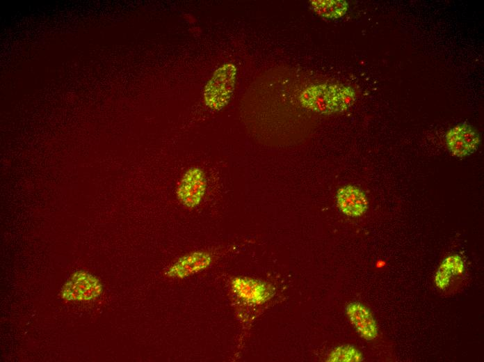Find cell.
Instances as JSON below:
<instances>
[{"label": "cell", "instance_id": "52a82bcc", "mask_svg": "<svg viewBox=\"0 0 484 362\" xmlns=\"http://www.w3.org/2000/svg\"><path fill=\"white\" fill-rule=\"evenodd\" d=\"M336 199L339 209L348 217H360L368 209L366 194L361 189L353 185H346L339 188Z\"/></svg>", "mask_w": 484, "mask_h": 362}, {"label": "cell", "instance_id": "7c38bea8", "mask_svg": "<svg viewBox=\"0 0 484 362\" xmlns=\"http://www.w3.org/2000/svg\"><path fill=\"white\" fill-rule=\"evenodd\" d=\"M363 360L362 353L354 346L341 345L334 349L328 356L332 362H358Z\"/></svg>", "mask_w": 484, "mask_h": 362}, {"label": "cell", "instance_id": "7a4b0ae2", "mask_svg": "<svg viewBox=\"0 0 484 362\" xmlns=\"http://www.w3.org/2000/svg\"><path fill=\"white\" fill-rule=\"evenodd\" d=\"M236 68L232 63L219 67L205 86L204 100L209 108L220 110L225 107L234 93Z\"/></svg>", "mask_w": 484, "mask_h": 362}, {"label": "cell", "instance_id": "ba28073f", "mask_svg": "<svg viewBox=\"0 0 484 362\" xmlns=\"http://www.w3.org/2000/svg\"><path fill=\"white\" fill-rule=\"evenodd\" d=\"M346 310L351 324L362 338L371 340L378 336L376 322L366 306L360 302H352L347 306Z\"/></svg>", "mask_w": 484, "mask_h": 362}, {"label": "cell", "instance_id": "8fae6325", "mask_svg": "<svg viewBox=\"0 0 484 362\" xmlns=\"http://www.w3.org/2000/svg\"><path fill=\"white\" fill-rule=\"evenodd\" d=\"M313 10L322 17L338 19L347 12L348 3L344 0H314L310 1Z\"/></svg>", "mask_w": 484, "mask_h": 362}, {"label": "cell", "instance_id": "3957f363", "mask_svg": "<svg viewBox=\"0 0 484 362\" xmlns=\"http://www.w3.org/2000/svg\"><path fill=\"white\" fill-rule=\"evenodd\" d=\"M102 292V285L96 276L85 271H77L64 284L61 297L67 301H88L98 297Z\"/></svg>", "mask_w": 484, "mask_h": 362}, {"label": "cell", "instance_id": "9c48e42d", "mask_svg": "<svg viewBox=\"0 0 484 362\" xmlns=\"http://www.w3.org/2000/svg\"><path fill=\"white\" fill-rule=\"evenodd\" d=\"M211 261V258L208 253H193L179 259L170 267L168 274L170 276L182 278L205 269Z\"/></svg>", "mask_w": 484, "mask_h": 362}, {"label": "cell", "instance_id": "8992f818", "mask_svg": "<svg viewBox=\"0 0 484 362\" xmlns=\"http://www.w3.org/2000/svg\"><path fill=\"white\" fill-rule=\"evenodd\" d=\"M206 188L203 172L198 168L188 170L183 176L177 190L182 203L194 207L200 202Z\"/></svg>", "mask_w": 484, "mask_h": 362}, {"label": "cell", "instance_id": "5b68a950", "mask_svg": "<svg viewBox=\"0 0 484 362\" xmlns=\"http://www.w3.org/2000/svg\"><path fill=\"white\" fill-rule=\"evenodd\" d=\"M234 293L241 299L251 304H261L274 294V288L265 282L249 278H236L232 283Z\"/></svg>", "mask_w": 484, "mask_h": 362}, {"label": "cell", "instance_id": "30bf717a", "mask_svg": "<svg viewBox=\"0 0 484 362\" xmlns=\"http://www.w3.org/2000/svg\"><path fill=\"white\" fill-rule=\"evenodd\" d=\"M465 269L464 262L458 255H451L444 258L439 267L435 276V284L439 289L449 285L453 275L460 274Z\"/></svg>", "mask_w": 484, "mask_h": 362}, {"label": "cell", "instance_id": "277c9868", "mask_svg": "<svg viewBox=\"0 0 484 362\" xmlns=\"http://www.w3.org/2000/svg\"><path fill=\"white\" fill-rule=\"evenodd\" d=\"M445 142L453 156L462 158L477 150L481 143V137L474 127L467 123H462L446 132Z\"/></svg>", "mask_w": 484, "mask_h": 362}, {"label": "cell", "instance_id": "6da1fadb", "mask_svg": "<svg viewBox=\"0 0 484 362\" xmlns=\"http://www.w3.org/2000/svg\"><path fill=\"white\" fill-rule=\"evenodd\" d=\"M355 90L339 84H318L305 88L299 96L300 104L321 114L346 111L355 102Z\"/></svg>", "mask_w": 484, "mask_h": 362}]
</instances>
